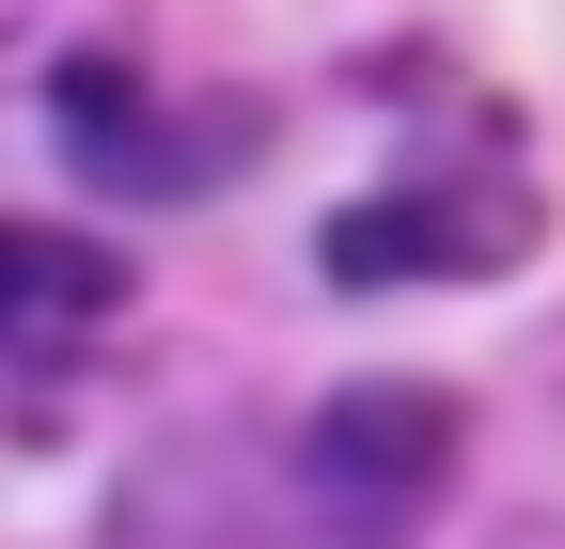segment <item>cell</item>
<instances>
[{"label": "cell", "instance_id": "cell-1", "mask_svg": "<svg viewBox=\"0 0 565 549\" xmlns=\"http://www.w3.org/2000/svg\"><path fill=\"white\" fill-rule=\"evenodd\" d=\"M503 251H534V204L519 189H377V204H345V220L315 236V267L345 299L440 283V267H503Z\"/></svg>", "mask_w": 565, "mask_h": 549}, {"label": "cell", "instance_id": "cell-2", "mask_svg": "<svg viewBox=\"0 0 565 549\" xmlns=\"http://www.w3.org/2000/svg\"><path fill=\"white\" fill-rule=\"evenodd\" d=\"M95 314H126V251L0 220V346H63V330H95Z\"/></svg>", "mask_w": 565, "mask_h": 549}, {"label": "cell", "instance_id": "cell-3", "mask_svg": "<svg viewBox=\"0 0 565 549\" xmlns=\"http://www.w3.org/2000/svg\"><path fill=\"white\" fill-rule=\"evenodd\" d=\"M315 455L345 471V487H362V471H393V487H440V471H456V408H440V392H345Z\"/></svg>", "mask_w": 565, "mask_h": 549}]
</instances>
